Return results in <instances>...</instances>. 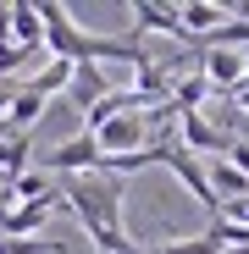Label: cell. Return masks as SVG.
<instances>
[{"label": "cell", "instance_id": "3", "mask_svg": "<svg viewBox=\"0 0 249 254\" xmlns=\"http://www.w3.org/2000/svg\"><path fill=\"white\" fill-rule=\"evenodd\" d=\"M177 144H183L194 160H199V155H211V160H216V155H227L233 138H227L205 111H183V116H177Z\"/></svg>", "mask_w": 249, "mask_h": 254}, {"label": "cell", "instance_id": "8", "mask_svg": "<svg viewBox=\"0 0 249 254\" xmlns=\"http://www.w3.org/2000/svg\"><path fill=\"white\" fill-rule=\"evenodd\" d=\"M56 210H61V193L56 199H39V204H17L11 216L0 221V238H33V232H45Z\"/></svg>", "mask_w": 249, "mask_h": 254}, {"label": "cell", "instance_id": "9", "mask_svg": "<svg viewBox=\"0 0 249 254\" xmlns=\"http://www.w3.org/2000/svg\"><path fill=\"white\" fill-rule=\"evenodd\" d=\"M111 94V77H105V66H94V61H78L72 66V89L61 94L67 105H78V111H89L94 100H105Z\"/></svg>", "mask_w": 249, "mask_h": 254}, {"label": "cell", "instance_id": "5", "mask_svg": "<svg viewBox=\"0 0 249 254\" xmlns=\"http://www.w3.org/2000/svg\"><path fill=\"white\" fill-rule=\"evenodd\" d=\"M199 77L211 83V94H233L249 77V56L244 50H205L199 56Z\"/></svg>", "mask_w": 249, "mask_h": 254}, {"label": "cell", "instance_id": "4", "mask_svg": "<svg viewBox=\"0 0 249 254\" xmlns=\"http://www.w3.org/2000/svg\"><path fill=\"white\" fill-rule=\"evenodd\" d=\"M94 144H100V155L111 160V155H133V149H144L150 144V127H144V116L139 111H122V116H111L100 133H94Z\"/></svg>", "mask_w": 249, "mask_h": 254}, {"label": "cell", "instance_id": "10", "mask_svg": "<svg viewBox=\"0 0 249 254\" xmlns=\"http://www.w3.org/2000/svg\"><path fill=\"white\" fill-rule=\"evenodd\" d=\"M177 17H183V33L199 45L205 33H216V28L233 17V6H211V0H183V6H177Z\"/></svg>", "mask_w": 249, "mask_h": 254}, {"label": "cell", "instance_id": "12", "mask_svg": "<svg viewBox=\"0 0 249 254\" xmlns=\"http://www.w3.org/2000/svg\"><path fill=\"white\" fill-rule=\"evenodd\" d=\"M45 111H50V100H39L33 89H17V100H11V111H6V127H11V138H28L39 122H45Z\"/></svg>", "mask_w": 249, "mask_h": 254}, {"label": "cell", "instance_id": "7", "mask_svg": "<svg viewBox=\"0 0 249 254\" xmlns=\"http://www.w3.org/2000/svg\"><path fill=\"white\" fill-rule=\"evenodd\" d=\"M133 22H139V33H166V39H183V45H194V39L183 33V17H177V6H161V0H133Z\"/></svg>", "mask_w": 249, "mask_h": 254}, {"label": "cell", "instance_id": "16", "mask_svg": "<svg viewBox=\"0 0 249 254\" xmlns=\"http://www.w3.org/2000/svg\"><path fill=\"white\" fill-rule=\"evenodd\" d=\"M222 100H227V105H233L238 116H249V77L238 83V89H233V94H222Z\"/></svg>", "mask_w": 249, "mask_h": 254}, {"label": "cell", "instance_id": "14", "mask_svg": "<svg viewBox=\"0 0 249 254\" xmlns=\"http://www.w3.org/2000/svg\"><path fill=\"white\" fill-rule=\"evenodd\" d=\"M205 100H211V83H205L199 72L177 77V89H172V105H177V116H183V111H199Z\"/></svg>", "mask_w": 249, "mask_h": 254}, {"label": "cell", "instance_id": "2", "mask_svg": "<svg viewBox=\"0 0 249 254\" xmlns=\"http://www.w3.org/2000/svg\"><path fill=\"white\" fill-rule=\"evenodd\" d=\"M100 166H105V155H100V144L89 133H78L67 144H50L45 155H39V172H61V177H89V172H100Z\"/></svg>", "mask_w": 249, "mask_h": 254}, {"label": "cell", "instance_id": "17", "mask_svg": "<svg viewBox=\"0 0 249 254\" xmlns=\"http://www.w3.org/2000/svg\"><path fill=\"white\" fill-rule=\"evenodd\" d=\"M17 89H22V83H0V122H6V111H11V100H17Z\"/></svg>", "mask_w": 249, "mask_h": 254}, {"label": "cell", "instance_id": "6", "mask_svg": "<svg viewBox=\"0 0 249 254\" xmlns=\"http://www.w3.org/2000/svg\"><path fill=\"white\" fill-rule=\"evenodd\" d=\"M0 33L11 39L22 50H45V22H39V6L33 0H11V6H0Z\"/></svg>", "mask_w": 249, "mask_h": 254}, {"label": "cell", "instance_id": "11", "mask_svg": "<svg viewBox=\"0 0 249 254\" xmlns=\"http://www.w3.org/2000/svg\"><path fill=\"white\" fill-rule=\"evenodd\" d=\"M22 89H33L39 100H61V94L72 89V61H56V56H50L39 72H28V77H22Z\"/></svg>", "mask_w": 249, "mask_h": 254}, {"label": "cell", "instance_id": "13", "mask_svg": "<svg viewBox=\"0 0 249 254\" xmlns=\"http://www.w3.org/2000/svg\"><path fill=\"white\" fill-rule=\"evenodd\" d=\"M144 254H227V249H222L216 227H205V232H194V238H177V243H161V249H144Z\"/></svg>", "mask_w": 249, "mask_h": 254}, {"label": "cell", "instance_id": "1", "mask_svg": "<svg viewBox=\"0 0 249 254\" xmlns=\"http://www.w3.org/2000/svg\"><path fill=\"white\" fill-rule=\"evenodd\" d=\"M61 204L78 216V227L94 238L100 254H144V249L128 238V227H122V183H116V177H100V172L72 177V183L61 188Z\"/></svg>", "mask_w": 249, "mask_h": 254}, {"label": "cell", "instance_id": "15", "mask_svg": "<svg viewBox=\"0 0 249 254\" xmlns=\"http://www.w3.org/2000/svg\"><path fill=\"white\" fill-rule=\"evenodd\" d=\"M0 254H67L61 238H0Z\"/></svg>", "mask_w": 249, "mask_h": 254}]
</instances>
